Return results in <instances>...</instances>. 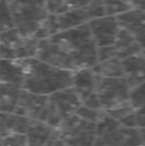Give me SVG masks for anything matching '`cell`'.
I'll use <instances>...</instances> for the list:
<instances>
[{
    "label": "cell",
    "instance_id": "e0dca14e",
    "mask_svg": "<svg viewBox=\"0 0 145 146\" xmlns=\"http://www.w3.org/2000/svg\"><path fill=\"white\" fill-rule=\"evenodd\" d=\"M22 86L9 83H0V112L14 113L18 108L22 93Z\"/></svg>",
    "mask_w": 145,
    "mask_h": 146
},
{
    "label": "cell",
    "instance_id": "2e32d148",
    "mask_svg": "<svg viewBox=\"0 0 145 146\" xmlns=\"http://www.w3.org/2000/svg\"><path fill=\"white\" fill-rule=\"evenodd\" d=\"M23 80V61L0 59V83H9L22 86Z\"/></svg>",
    "mask_w": 145,
    "mask_h": 146
},
{
    "label": "cell",
    "instance_id": "ffe728a7",
    "mask_svg": "<svg viewBox=\"0 0 145 146\" xmlns=\"http://www.w3.org/2000/svg\"><path fill=\"white\" fill-rule=\"evenodd\" d=\"M50 14H61L86 7L92 0H45Z\"/></svg>",
    "mask_w": 145,
    "mask_h": 146
},
{
    "label": "cell",
    "instance_id": "f546056e",
    "mask_svg": "<svg viewBox=\"0 0 145 146\" xmlns=\"http://www.w3.org/2000/svg\"><path fill=\"white\" fill-rule=\"evenodd\" d=\"M128 3L132 9H139V10H145V0H122Z\"/></svg>",
    "mask_w": 145,
    "mask_h": 146
},
{
    "label": "cell",
    "instance_id": "44dd1931",
    "mask_svg": "<svg viewBox=\"0 0 145 146\" xmlns=\"http://www.w3.org/2000/svg\"><path fill=\"white\" fill-rule=\"evenodd\" d=\"M111 118H114L116 121H118L120 124L128 127V128H138V123H136V111L130 105L123 106L117 109L106 111Z\"/></svg>",
    "mask_w": 145,
    "mask_h": 146
},
{
    "label": "cell",
    "instance_id": "30bf717a",
    "mask_svg": "<svg viewBox=\"0 0 145 146\" xmlns=\"http://www.w3.org/2000/svg\"><path fill=\"white\" fill-rule=\"evenodd\" d=\"M47 105H48V96H43L22 90L18 108L14 113H18L29 120L42 121Z\"/></svg>",
    "mask_w": 145,
    "mask_h": 146
},
{
    "label": "cell",
    "instance_id": "1f68e13d",
    "mask_svg": "<svg viewBox=\"0 0 145 146\" xmlns=\"http://www.w3.org/2000/svg\"><path fill=\"white\" fill-rule=\"evenodd\" d=\"M7 1H8V2H11V1H13V0H7Z\"/></svg>",
    "mask_w": 145,
    "mask_h": 146
},
{
    "label": "cell",
    "instance_id": "9a60e30c",
    "mask_svg": "<svg viewBox=\"0 0 145 146\" xmlns=\"http://www.w3.org/2000/svg\"><path fill=\"white\" fill-rule=\"evenodd\" d=\"M30 120L18 113L0 112V136L6 137L10 135L25 134Z\"/></svg>",
    "mask_w": 145,
    "mask_h": 146
},
{
    "label": "cell",
    "instance_id": "6da1fadb",
    "mask_svg": "<svg viewBox=\"0 0 145 146\" xmlns=\"http://www.w3.org/2000/svg\"><path fill=\"white\" fill-rule=\"evenodd\" d=\"M36 58L70 72L93 69L97 64V46L85 24L41 39Z\"/></svg>",
    "mask_w": 145,
    "mask_h": 146
},
{
    "label": "cell",
    "instance_id": "4fadbf2b",
    "mask_svg": "<svg viewBox=\"0 0 145 146\" xmlns=\"http://www.w3.org/2000/svg\"><path fill=\"white\" fill-rule=\"evenodd\" d=\"M71 88L75 92L81 103L94 94L96 88V74L93 69H83L73 72Z\"/></svg>",
    "mask_w": 145,
    "mask_h": 146
},
{
    "label": "cell",
    "instance_id": "484cf974",
    "mask_svg": "<svg viewBox=\"0 0 145 146\" xmlns=\"http://www.w3.org/2000/svg\"><path fill=\"white\" fill-rule=\"evenodd\" d=\"M104 110H95V109H90L86 108L84 106H81L79 110L76 111V115L80 116L81 118H83L87 121H91L93 123H97L99 121V119L102 118L104 115Z\"/></svg>",
    "mask_w": 145,
    "mask_h": 146
},
{
    "label": "cell",
    "instance_id": "603a6c76",
    "mask_svg": "<svg viewBox=\"0 0 145 146\" xmlns=\"http://www.w3.org/2000/svg\"><path fill=\"white\" fill-rule=\"evenodd\" d=\"M103 1L108 17H118L121 13L127 12L130 9H132L122 0H103Z\"/></svg>",
    "mask_w": 145,
    "mask_h": 146
},
{
    "label": "cell",
    "instance_id": "5bb4252c",
    "mask_svg": "<svg viewBox=\"0 0 145 146\" xmlns=\"http://www.w3.org/2000/svg\"><path fill=\"white\" fill-rule=\"evenodd\" d=\"M112 47H114L116 56L121 60L129 58L131 56L138 55L143 51V49L141 48L136 39L127 30L122 29L121 26Z\"/></svg>",
    "mask_w": 145,
    "mask_h": 146
},
{
    "label": "cell",
    "instance_id": "8992f818",
    "mask_svg": "<svg viewBox=\"0 0 145 146\" xmlns=\"http://www.w3.org/2000/svg\"><path fill=\"white\" fill-rule=\"evenodd\" d=\"M131 87L123 78H103L96 74L95 94L104 111L130 105Z\"/></svg>",
    "mask_w": 145,
    "mask_h": 146
},
{
    "label": "cell",
    "instance_id": "4316f807",
    "mask_svg": "<svg viewBox=\"0 0 145 146\" xmlns=\"http://www.w3.org/2000/svg\"><path fill=\"white\" fill-rule=\"evenodd\" d=\"M1 146H26L25 134H17L2 137Z\"/></svg>",
    "mask_w": 145,
    "mask_h": 146
},
{
    "label": "cell",
    "instance_id": "83f0119b",
    "mask_svg": "<svg viewBox=\"0 0 145 146\" xmlns=\"http://www.w3.org/2000/svg\"><path fill=\"white\" fill-rule=\"evenodd\" d=\"M82 106H84L86 108H90V109H95V110H103L102 109V106L100 103L97 98L96 94H92L88 98H86L84 102L82 103Z\"/></svg>",
    "mask_w": 145,
    "mask_h": 146
},
{
    "label": "cell",
    "instance_id": "5b68a950",
    "mask_svg": "<svg viewBox=\"0 0 145 146\" xmlns=\"http://www.w3.org/2000/svg\"><path fill=\"white\" fill-rule=\"evenodd\" d=\"M82 103L71 87L48 96V105L42 121L58 130L68 118L75 115Z\"/></svg>",
    "mask_w": 145,
    "mask_h": 146
},
{
    "label": "cell",
    "instance_id": "d6986e66",
    "mask_svg": "<svg viewBox=\"0 0 145 146\" xmlns=\"http://www.w3.org/2000/svg\"><path fill=\"white\" fill-rule=\"evenodd\" d=\"M93 71L95 74L103 78H112V79L123 78L122 60L117 57H114L107 60L99 61L93 68Z\"/></svg>",
    "mask_w": 145,
    "mask_h": 146
},
{
    "label": "cell",
    "instance_id": "8fae6325",
    "mask_svg": "<svg viewBox=\"0 0 145 146\" xmlns=\"http://www.w3.org/2000/svg\"><path fill=\"white\" fill-rule=\"evenodd\" d=\"M117 20L121 27L127 30L145 50V10L130 9L119 14Z\"/></svg>",
    "mask_w": 145,
    "mask_h": 146
},
{
    "label": "cell",
    "instance_id": "7402d4cb",
    "mask_svg": "<svg viewBox=\"0 0 145 146\" xmlns=\"http://www.w3.org/2000/svg\"><path fill=\"white\" fill-rule=\"evenodd\" d=\"M14 27L10 6L7 0H0V34Z\"/></svg>",
    "mask_w": 145,
    "mask_h": 146
},
{
    "label": "cell",
    "instance_id": "4dcf8cb0",
    "mask_svg": "<svg viewBox=\"0 0 145 146\" xmlns=\"http://www.w3.org/2000/svg\"><path fill=\"white\" fill-rule=\"evenodd\" d=\"M140 133H141V140H142V146H145V128L140 129Z\"/></svg>",
    "mask_w": 145,
    "mask_h": 146
},
{
    "label": "cell",
    "instance_id": "7a4b0ae2",
    "mask_svg": "<svg viewBox=\"0 0 145 146\" xmlns=\"http://www.w3.org/2000/svg\"><path fill=\"white\" fill-rule=\"evenodd\" d=\"M22 88L34 94L50 96L72 85L73 72L50 66L36 57L24 59Z\"/></svg>",
    "mask_w": 145,
    "mask_h": 146
},
{
    "label": "cell",
    "instance_id": "ba28073f",
    "mask_svg": "<svg viewBox=\"0 0 145 146\" xmlns=\"http://www.w3.org/2000/svg\"><path fill=\"white\" fill-rule=\"evenodd\" d=\"M58 132L68 146H94L96 123L87 121L75 113L61 124Z\"/></svg>",
    "mask_w": 145,
    "mask_h": 146
},
{
    "label": "cell",
    "instance_id": "ac0fdd59",
    "mask_svg": "<svg viewBox=\"0 0 145 146\" xmlns=\"http://www.w3.org/2000/svg\"><path fill=\"white\" fill-rule=\"evenodd\" d=\"M55 129L39 120H30L25 132L26 146H44Z\"/></svg>",
    "mask_w": 145,
    "mask_h": 146
},
{
    "label": "cell",
    "instance_id": "3957f363",
    "mask_svg": "<svg viewBox=\"0 0 145 146\" xmlns=\"http://www.w3.org/2000/svg\"><path fill=\"white\" fill-rule=\"evenodd\" d=\"M9 6L14 29L24 37L36 36L50 15L45 0H13Z\"/></svg>",
    "mask_w": 145,
    "mask_h": 146
},
{
    "label": "cell",
    "instance_id": "52a82bcc",
    "mask_svg": "<svg viewBox=\"0 0 145 146\" xmlns=\"http://www.w3.org/2000/svg\"><path fill=\"white\" fill-rule=\"evenodd\" d=\"M39 39L24 37L14 27L0 34V59L24 60L36 57Z\"/></svg>",
    "mask_w": 145,
    "mask_h": 146
},
{
    "label": "cell",
    "instance_id": "d4e9b609",
    "mask_svg": "<svg viewBox=\"0 0 145 146\" xmlns=\"http://www.w3.org/2000/svg\"><path fill=\"white\" fill-rule=\"evenodd\" d=\"M130 104L135 110L145 107V82L131 91Z\"/></svg>",
    "mask_w": 145,
    "mask_h": 146
},
{
    "label": "cell",
    "instance_id": "9c48e42d",
    "mask_svg": "<svg viewBox=\"0 0 145 146\" xmlns=\"http://www.w3.org/2000/svg\"><path fill=\"white\" fill-rule=\"evenodd\" d=\"M87 26L97 48L112 46L116 42L120 25L117 17H104L91 20Z\"/></svg>",
    "mask_w": 145,
    "mask_h": 146
},
{
    "label": "cell",
    "instance_id": "f1b7e54d",
    "mask_svg": "<svg viewBox=\"0 0 145 146\" xmlns=\"http://www.w3.org/2000/svg\"><path fill=\"white\" fill-rule=\"evenodd\" d=\"M136 123H138V128L143 129L145 128V107L136 109Z\"/></svg>",
    "mask_w": 145,
    "mask_h": 146
},
{
    "label": "cell",
    "instance_id": "277c9868",
    "mask_svg": "<svg viewBox=\"0 0 145 146\" xmlns=\"http://www.w3.org/2000/svg\"><path fill=\"white\" fill-rule=\"evenodd\" d=\"M94 146H142L140 129L124 127L105 111L96 123Z\"/></svg>",
    "mask_w": 145,
    "mask_h": 146
},
{
    "label": "cell",
    "instance_id": "7c38bea8",
    "mask_svg": "<svg viewBox=\"0 0 145 146\" xmlns=\"http://www.w3.org/2000/svg\"><path fill=\"white\" fill-rule=\"evenodd\" d=\"M123 79L131 90L145 82V50L122 60Z\"/></svg>",
    "mask_w": 145,
    "mask_h": 146
},
{
    "label": "cell",
    "instance_id": "cb8c5ba5",
    "mask_svg": "<svg viewBox=\"0 0 145 146\" xmlns=\"http://www.w3.org/2000/svg\"><path fill=\"white\" fill-rule=\"evenodd\" d=\"M86 11L88 13L90 21L94 19L104 18V17H108L106 12V8L104 5L103 0H92L91 2L85 7Z\"/></svg>",
    "mask_w": 145,
    "mask_h": 146
}]
</instances>
